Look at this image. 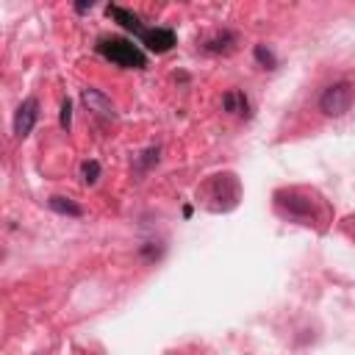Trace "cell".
<instances>
[{
	"label": "cell",
	"instance_id": "6da1fadb",
	"mask_svg": "<svg viewBox=\"0 0 355 355\" xmlns=\"http://www.w3.org/2000/svg\"><path fill=\"white\" fill-rule=\"evenodd\" d=\"M94 50L111 61L114 67H122V69H144L147 67V55L139 44H133L130 39H122V36H103L97 39Z\"/></svg>",
	"mask_w": 355,
	"mask_h": 355
},
{
	"label": "cell",
	"instance_id": "7a4b0ae2",
	"mask_svg": "<svg viewBox=\"0 0 355 355\" xmlns=\"http://www.w3.org/2000/svg\"><path fill=\"white\" fill-rule=\"evenodd\" d=\"M275 205L280 214H286L288 219H297L302 225L316 222V200L300 189H280L275 191Z\"/></svg>",
	"mask_w": 355,
	"mask_h": 355
},
{
	"label": "cell",
	"instance_id": "3957f363",
	"mask_svg": "<svg viewBox=\"0 0 355 355\" xmlns=\"http://www.w3.org/2000/svg\"><path fill=\"white\" fill-rule=\"evenodd\" d=\"M352 103H355V86H352V80H347V78L333 80V83L324 86V92L319 94V111H322L324 116H333V119L344 116V114L352 108Z\"/></svg>",
	"mask_w": 355,
	"mask_h": 355
},
{
	"label": "cell",
	"instance_id": "277c9868",
	"mask_svg": "<svg viewBox=\"0 0 355 355\" xmlns=\"http://www.w3.org/2000/svg\"><path fill=\"white\" fill-rule=\"evenodd\" d=\"M202 194H205L208 200H219V202H216V211H230V208L239 205L241 186H239V178H236L233 172H222V175H214V178L205 183Z\"/></svg>",
	"mask_w": 355,
	"mask_h": 355
},
{
	"label": "cell",
	"instance_id": "5b68a950",
	"mask_svg": "<svg viewBox=\"0 0 355 355\" xmlns=\"http://www.w3.org/2000/svg\"><path fill=\"white\" fill-rule=\"evenodd\" d=\"M80 103L94 114V116H100V119H108V122H114L116 116H119V111H116V105L111 103V97L105 94V92H100V89H94V86H89V89H80Z\"/></svg>",
	"mask_w": 355,
	"mask_h": 355
},
{
	"label": "cell",
	"instance_id": "8992f818",
	"mask_svg": "<svg viewBox=\"0 0 355 355\" xmlns=\"http://www.w3.org/2000/svg\"><path fill=\"white\" fill-rule=\"evenodd\" d=\"M36 119H39V100L31 94V97H25L19 105H17V111H14V136L17 139H25L31 130H33V125H36Z\"/></svg>",
	"mask_w": 355,
	"mask_h": 355
},
{
	"label": "cell",
	"instance_id": "52a82bcc",
	"mask_svg": "<svg viewBox=\"0 0 355 355\" xmlns=\"http://www.w3.org/2000/svg\"><path fill=\"white\" fill-rule=\"evenodd\" d=\"M139 42H141L147 50H153V53H169V50L178 44V36H175L172 28H147Z\"/></svg>",
	"mask_w": 355,
	"mask_h": 355
},
{
	"label": "cell",
	"instance_id": "ba28073f",
	"mask_svg": "<svg viewBox=\"0 0 355 355\" xmlns=\"http://www.w3.org/2000/svg\"><path fill=\"white\" fill-rule=\"evenodd\" d=\"M105 11H108V17H111L116 25H122L125 31H130L136 39H141V36H144V31H147V28L141 25V17H139V14H133L130 8H122V6H108Z\"/></svg>",
	"mask_w": 355,
	"mask_h": 355
},
{
	"label": "cell",
	"instance_id": "9c48e42d",
	"mask_svg": "<svg viewBox=\"0 0 355 355\" xmlns=\"http://www.w3.org/2000/svg\"><path fill=\"white\" fill-rule=\"evenodd\" d=\"M222 108H225L227 114L250 116V103H247V94H244V92H239V89L225 92V97H222Z\"/></svg>",
	"mask_w": 355,
	"mask_h": 355
},
{
	"label": "cell",
	"instance_id": "30bf717a",
	"mask_svg": "<svg viewBox=\"0 0 355 355\" xmlns=\"http://www.w3.org/2000/svg\"><path fill=\"white\" fill-rule=\"evenodd\" d=\"M233 44H236V33L233 31H219L216 36H211V39L202 42V50L205 53H230Z\"/></svg>",
	"mask_w": 355,
	"mask_h": 355
},
{
	"label": "cell",
	"instance_id": "8fae6325",
	"mask_svg": "<svg viewBox=\"0 0 355 355\" xmlns=\"http://www.w3.org/2000/svg\"><path fill=\"white\" fill-rule=\"evenodd\" d=\"M47 208L55 211V214H61V216H83V208L78 202H72L69 197H58V194H53L47 200Z\"/></svg>",
	"mask_w": 355,
	"mask_h": 355
},
{
	"label": "cell",
	"instance_id": "7c38bea8",
	"mask_svg": "<svg viewBox=\"0 0 355 355\" xmlns=\"http://www.w3.org/2000/svg\"><path fill=\"white\" fill-rule=\"evenodd\" d=\"M80 180H83V186H94L100 180V161H94V158L83 161L80 164Z\"/></svg>",
	"mask_w": 355,
	"mask_h": 355
},
{
	"label": "cell",
	"instance_id": "4fadbf2b",
	"mask_svg": "<svg viewBox=\"0 0 355 355\" xmlns=\"http://www.w3.org/2000/svg\"><path fill=\"white\" fill-rule=\"evenodd\" d=\"M252 55H255V61H258L263 69H275V67H277V58H275V53H272L266 44H255V47H252Z\"/></svg>",
	"mask_w": 355,
	"mask_h": 355
},
{
	"label": "cell",
	"instance_id": "5bb4252c",
	"mask_svg": "<svg viewBox=\"0 0 355 355\" xmlns=\"http://www.w3.org/2000/svg\"><path fill=\"white\" fill-rule=\"evenodd\" d=\"M158 153H161L158 147H147L144 153H139V155H136V169H139V172H147L153 164H158Z\"/></svg>",
	"mask_w": 355,
	"mask_h": 355
},
{
	"label": "cell",
	"instance_id": "9a60e30c",
	"mask_svg": "<svg viewBox=\"0 0 355 355\" xmlns=\"http://www.w3.org/2000/svg\"><path fill=\"white\" fill-rule=\"evenodd\" d=\"M58 125H61L64 130H69V128H72V100H69V97H64V100H61V111H58Z\"/></svg>",
	"mask_w": 355,
	"mask_h": 355
},
{
	"label": "cell",
	"instance_id": "2e32d148",
	"mask_svg": "<svg viewBox=\"0 0 355 355\" xmlns=\"http://www.w3.org/2000/svg\"><path fill=\"white\" fill-rule=\"evenodd\" d=\"M92 8H94V3H78V6H75L78 14H86V11H92Z\"/></svg>",
	"mask_w": 355,
	"mask_h": 355
},
{
	"label": "cell",
	"instance_id": "e0dca14e",
	"mask_svg": "<svg viewBox=\"0 0 355 355\" xmlns=\"http://www.w3.org/2000/svg\"><path fill=\"white\" fill-rule=\"evenodd\" d=\"M349 222H355V216H349Z\"/></svg>",
	"mask_w": 355,
	"mask_h": 355
}]
</instances>
